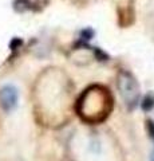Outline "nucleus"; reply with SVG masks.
I'll return each mask as SVG.
<instances>
[{
  "instance_id": "2",
  "label": "nucleus",
  "mask_w": 154,
  "mask_h": 161,
  "mask_svg": "<svg viewBox=\"0 0 154 161\" xmlns=\"http://www.w3.org/2000/svg\"><path fill=\"white\" fill-rule=\"evenodd\" d=\"M118 89L122 95V99L125 101L127 109H133L138 102L140 97V89L135 82V79L131 74L123 71L118 77Z\"/></svg>"
},
{
  "instance_id": "1",
  "label": "nucleus",
  "mask_w": 154,
  "mask_h": 161,
  "mask_svg": "<svg viewBox=\"0 0 154 161\" xmlns=\"http://www.w3.org/2000/svg\"><path fill=\"white\" fill-rule=\"evenodd\" d=\"M113 98L109 90L93 86L84 92L78 101V113L87 122H101L111 112Z\"/></svg>"
},
{
  "instance_id": "3",
  "label": "nucleus",
  "mask_w": 154,
  "mask_h": 161,
  "mask_svg": "<svg viewBox=\"0 0 154 161\" xmlns=\"http://www.w3.org/2000/svg\"><path fill=\"white\" fill-rule=\"evenodd\" d=\"M18 99H19V94L16 87L7 85V86H4L0 90V103H2V108L6 112H11L12 109L16 108Z\"/></svg>"
},
{
  "instance_id": "4",
  "label": "nucleus",
  "mask_w": 154,
  "mask_h": 161,
  "mask_svg": "<svg viewBox=\"0 0 154 161\" xmlns=\"http://www.w3.org/2000/svg\"><path fill=\"white\" fill-rule=\"evenodd\" d=\"M154 106V97L151 94H149V95H146V98L143 99V103H142V109L143 110H150L151 108Z\"/></svg>"
},
{
  "instance_id": "5",
  "label": "nucleus",
  "mask_w": 154,
  "mask_h": 161,
  "mask_svg": "<svg viewBox=\"0 0 154 161\" xmlns=\"http://www.w3.org/2000/svg\"><path fill=\"white\" fill-rule=\"evenodd\" d=\"M93 31L90 28H87V30H83V31L81 32V36H83V39H86V40H88V39H91L93 38Z\"/></svg>"
},
{
  "instance_id": "6",
  "label": "nucleus",
  "mask_w": 154,
  "mask_h": 161,
  "mask_svg": "<svg viewBox=\"0 0 154 161\" xmlns=\"http://www.w3.org/2000/svg\"><path fill=\"white\" fill-rule=\"evenodd\" d=\"M149 124V130H150V133H151V137L154 138V125L153 122H147Z\"/></svg>"
},
{
  "instance_id": "7",
  "label": "nucleus",
  "mask_w": 154,
  "mask_h": 161,
  "mask_svg": "<svg viewBox=\"0 0 154 161\" xmlns=\"http://www.w3.org/2000/svg\"><path fill=\"white\" fill-rule=\"evenodd\" d=\"M151 161H154V153L151 154Z\"/></svg>"
}]
</instances>
